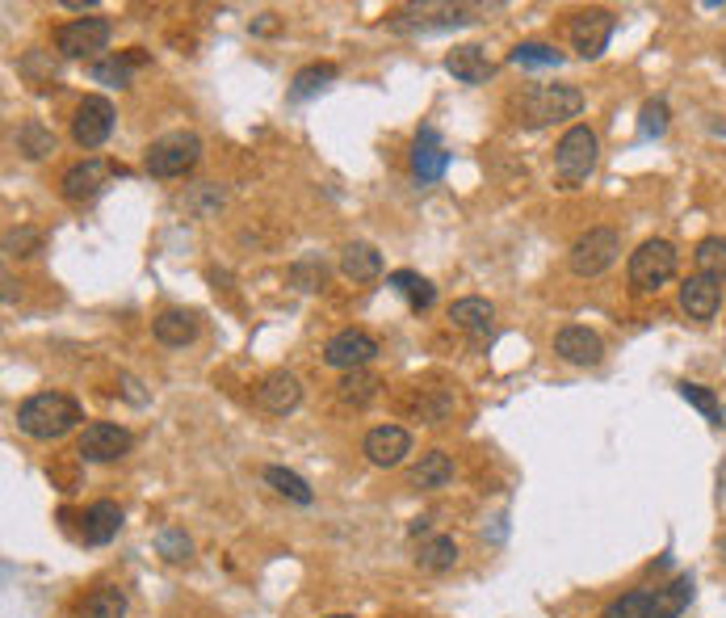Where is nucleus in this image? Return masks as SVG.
I'll return each instance as SVG.
<instances>
[{
    "mask_svg": "<svg viewBox=\"0 0 726 618\" xmlns=\"http://www.w3.org/2000/svg\"><path fill=\"white\" fill-rule=\"evenodd\" d=\"M445 67H450V76H457L462 85H483L496 67H492V60H487V51L478 43H462L454 46L450 55H445Z\"/></svg>",
    "mask_w": 726,
    "mask_h": 618,
    "instance_id": "6ab92c4d",
    "label": "nucleus"
},
{
    "mask_svg": "<svg viewBox=\"0 0 726 618\" xmlns=\"http://www.w3.org/2000/svg\"><path fill=\"white\" fill-rule=\"evenodd\" d=\"M340 400L345 405H354V408H366L378 396V387H382V379L378 375H370V370H349L345 379H340Z\"/></svg>",
    "mask_w": 726,
    "mask_h": 618,
    "instance_id": "2f4dec72",
    "label": "nucleus"
},
{
    "mask_svg": "<svg viewBox=\"0 0 726 618\" xmlns=\"http://www.w3.org/2000/svg\"><path fill=\"white\" fill-rule=\"evenodd\" d=\"M328 81H336V67L333 64H312V67H303V72L294 76L291 93L303 102V97H315L319 88H328Z\"/></svg>",
    "mask_w": 726,
    "mask_h": 618,
    "instance_id": "c9c22d12",
    "label": "nucleus"
},
{
    "mask_svg": "<svg viewBox=\"0 0 726 618\" xmlns=\"http://www.w3.org/2000/svg\"><path fill=\"white\" fill-rule=\"evenodd\" d=\"M693 265H697V274L714 277V282H726V235H706V240L693 249Z\"/></svg>",
    "mask_w": 726,
    "mask_h": 618,
    "instance_id": "c85d7f7f",
    "label": "nucleus"
},
{
    "mask_svg": "<svg viewBox=\"0 0 726 618\" xmlns=\"http://www.w3.org/2000/svg\"><path fill=\"white\" fill-rule=\"evenodd\" d=\"M97 0H63V9H76V13H84V9H93Z\"/></svg>",
    "mask_w": 726,
    "mask_h": 618,
    "instance_id": "c03bdc74",
    "label": "nucleus"
},
{
    "mask_svg": "<svg viewBox=\"0 0 726 618\" xmlns=\"http://www.w3.org/2000/svg\"><path fill=\"white\" fill-rule=\"evenodd\" d=\"M265 484H270L277 496H286V501H294V505H312L315 492L312 484L298 475V471L291 468H265Z\"/></svg>",
    "mask_w": 726,
    "mask_h": 618,
    "instance_id": "cd10ccee",
    "label": "nucleus"
},
{
    "mask_svg": "<svg viewBox=\"0 0 726 618\" xmlns=\"http://www.w3.org/2000/svg\"><path fill=\"white\" fill-rule=\"evenodd\" d=\"M676 244L672 240H646L639 244V253H630V265H625V277L634 291H660L664 282L676 277Z\"/></svg>",
    "mask_w": 726,
    "mask_h": 618,
    "instance_id": "39448f33",
    "label": "nucleus"
},
{
    "mask_svg": "<svg viewBox=\"0 0 726 618\" xmlns=\"http://www.w3.org/2000/svg\"><path fill=\"white\" fill-rule=\"evenodd\" d=\"M139 64H147V51H144V46H130V51H123V55L114 51V55L97 60V64L88 67V76H93L97 85H118V88H126Z\"/></svg>",
    "mask_w": 726,
    "mask_h": 618,
    "instance_id": "aec40b11",
    "label": "nucleus"
},
{
    "mask_svg": "<svg viewBox=\"0 0 726 618\" xmlns=\"http://www.w3.org/2000/svg\"><path fill=\"white\" fill-rule=\"evenodd\" d=\"M597 160H601V139H597V130L576 123V127L562 130L559 148H555V172H559L562 186H580L592 177L597 169Z\"/></svg>",
    "mask_w": 726,
    "mask_h": 618,
    "instance_id": "7ed1b4c3",
    "label": "nucleus"
},
{
    "mask_svg": "<svg viewBox=\"0 0 726 618\" xmlns=\"http://www.w3.org/2000/svg\"><path fill=\"white\" fill-rule=\"evenodd\" d=\"M450 480H454V459H450L445 450L420 454V463L412 468V489H420V492L441 489V484H450Z\"/></svg>",
    "mask_w": 726,
    "mask_h": 618,
    "instance_id": "393cba45",
    "label": "nucleus"
},
{
    "mask_svg": "<svg viewBox=\"0 0 726 618\" xmlns=\"http://www.w3.org/2000/svg\"><path fill=\"white\" fill-rule=\"evenodd\" d=\"M583 93L576 85H534L520 93L517 114L525 127H550V123H567L580 118Z\"/></svg>",
    "mask_w": 726,
    "mask_h": 618,
    "instance_id": "f03ea898",
    "label": "nucleus"
},
{
    "mask_svg": "<svg viewBox=\"0 0 726 618\" xmlns=\"http://www.w3.org/2000/svg\"><path fill=\"white\" fill-rule=\"evenodd\" d=\"M445 165H450L445 139H441V130L424 123V127L415 130V144H412V177L420 186H433V181L445 177Z\"/></svg>",
    "mask_w": 726,
    "mask_h": 618,
    "instance_id": "ddd939ff",
    "label": "nucleus"
},
{
    "mask_svg": "<svg viewBox=\"0 0 726 618\" xmlns=\"http://www.w3.org/2000/svg\"><path fill=\"white\" fill-rule=\"evenodd\" d=\"M651 601H655V589H630L613 597L597 618H651Z\"/></svg>",
    "mask_w": 726,
    "mask_h": 618,
    "instance_id": "72a5a7b5",
    "label": "nucleus"
},
{
    "mask_svg": "<svg viewBox=\"0 0 726 618\" xmlns=\"http://www.w3.org/2000/svg\"><path fill=\"white\" fill-rule=\"evenodd\" d=\"M156 552L165 555L168 564H186L189 555H193V543H189L186 531H177V526H165V531L156 534Z\"/></svg>",
    "mask_w": 726,
    "mask_h": 618,
    "instance_id": "e433bc0d",
    "label": "nucleus"
},
{
    "mask_svg": "<svg viewBox=\"0 0 726 618\" xmlns=\"http://www.w3.org/2000/svg\"><path fill=\"white\" fill-rule=\"evenodd\" d=\"M555 354H559L567 366H601L604 345L592 328H583V324H567V328L555 333Z\"/></svg>",
    "mask_w": 726,
    "mask_h": 618,
    "instance_id": "dca6fc26",
    "label": "nucleus"
},
{
    "mask_svg": "<svg viewBox=\"0 0 726 618\" xmlns=\"http://www.w3.org/2000/svg\"><path fill=\"white\" fill-rule=\"evenodd\" d=\"M105 181H109V165L97 160V156H88L81 165H72V169L60 177V193L67 202H88V198H97L105 190Z\"/></svg>",
    "mask_w": 726,
    "mask_h": 618,
    "instance_id": "a211bd4d",
    "label": "nucleus"
},
{
    "mask_svg": "<svg viewBox=\"0 0 726 618\" xmlns=\"http://www.w3.org/2000/svg\"><path fill=\"white\" fill-rule=\"evenodd\" d=\"M361 454L370 459L373 468H399L412 454V433L403 426H373L361 438Z\"/></svg>",
    "mask_w": 726,
    "mask_h": 618,
    "instance_id": "4468645a",
    "label": "nucleus"
},
{
    "mask_svg": "<svg viewBox=\"0 0 726 618\" xmlns=\"http://www.w3.org/2000/svg\"><path fill=\"white\" fill-rule=\"evenodd\" d=\"M618 253H622V235L613 232V228H588V232L571 244L567 265H571V274L597 277L618 261Z\"/></svg>",
    "mask_w": 726,
    "mask_h": 618,
    "instance_id": "423d86ee",
    "label": "nucleus"
},
{
    "mask_svg": "<svg viewBox=\"0 0 726 618\" xmlns=\"http://www.w3.org/2000/svg\"><path fill=\"white\" fill-rule=\"evenodd\" d=\"M151 333H156V342L168 345V349H181V345H189L198 337V316L172 307V312H160V316L151 321Z\"/></svg>",
    "mask_w": 726,
    "mask_h": 618,
    "instance_id": "4be33fe9",
    "label": "nucleus"
},
{
    "mask_svg": "<svg viewBox=\"0 0 726 618\" xmlns=\"http://www.w3.org/2000/svg\"><path fill=\"white\" fill-rule=\"evenodd\" d=\"M508 64L517 67H559L562 64V51L550 43H517L508 51Z\"/></svg>",
    "mask_w": 726,
    "mask_h": 618,
    "instance_id": "f704fd0d",
    "label": "nucleus"
},
{
    "mask_svg": "<svg viewBox=\"0 0 726 618\" xmlns=\"http://www.w3.org/2000/svg\"><path fill=\"white\" fill-rule=\"evenodd\" d=\"M681 396H685L688 405L697 408L702 417H706L709 426H723V405H718V396L702 384H681Z\"/></svg>",
    "mask_w": 726,
    "mask_h": 618,
    "instance_id": "4c0bfd02",
    "label": "nucleus"
},
{
    "mask_svg": "<svg viewBox=\"0 0 726 618\" xmlns=\"http://www.w3.org/2000/svg\"><path fill=\"white\" fill-rule=\"evenodd\" d=\"M109 130H114V106H109V97H97V93L84 97L81 106H76V118H72V144L93 151L109 139Z\"/></svg>",
    "mask_w": 726,
    "mask_h": 618,
    "instance_id": "9d476101",
    "label": "nucleus"
},
{
    "mask_svg": "<svg viewBox=\"0 0 726 618\" xmlns=\"http://www.w3.org/2000/svg\"><path fill=\"white\" fill-rule=\"evenodd\" d=\"M613 25H618V18L609 9H583V13H576V22H571V46H576V55L597 60L604 46H609V39H613Z\"/></svg>",
    "mask_w": 726,
    "mask_h": 618,
    "instance_id": "f8f14e48",
    "label": "nucleus"
},
{
    "mask_svg": "<svg viewBox=\"0 0 726 618\" xmlns=\"http://www.w3.org/2000/svg\"><path fill=\"white\" fill-rule=\"evenodd\" d=\"M415 564H420L424 573H450L457 564V543L450 534H433V538H424V543L415 547Z\"/></svg>",
    "mask_w": 726,
    "mask_h": 618,
    "instance_id": "bb28decb",
    "label": "nucleus"
},
{
    "mask_svg": "<svg viewBox=\"0 0 726 618\" xmlns=\"http://www.w3.org/2000/svg\"><path fill=\"white\" fill-rule=\"evenodd\" d=\"M252 30H256V34H273V30H277V22H273V13H265L261 22L252 25Z\"/></svg>",
    "mask_w": 726,
    "mask_h": 618,
    "instance_id": "37998d69",
    "label": "nucleus"
},
{
    "mask_svg": "<svg viewBox=\"0 0 726 618\" xmlns=\"http://www.w3.org/2000/svg\"><path fill=\"white\" fill-rule=\"evenodd\" d=\"M387 286L391 291H399V295L412 303V312H429L436 298V286L429 282V277L412 274V270H394V274H387Z\"/></svg>",
    "mask_w": 726,
    "mask_h": 618,
    "instance_id": "a878e982",
    "label": "nucleus"
},
{
    "mask_svg": "<svg viewBox=\"0 0 726 618\" xmlns=\"http://www.w3.org/2000/svg\"><path fill=\"white\" fill-rule=\"evenodd\" d=\"M109 34H114L109 18H76V22H67L55 30V51H60L63 60H84V55L105 51V46H109Z\"/></svg>",
    "mask_w": 726,
    "mask_h": 618,
    "instance_id": "0eeeda50",
    "label": "nucleus"
},
{
    "mask_svg": "<svg viewBox=\"0 0 726 618\" xmlns=\"http://www.w3.org/2000/svg\"><path fill=\"white\" fill-rule=\"evenodd\" d=\"M718 307H723V282H714L706 274H693L681 282V312H685L688 321L697 324L714 321Z\"/></svg>",
    "mask_w": 726,
    "mask_h": 618,
    "instance_id": "2eb2a0df",
    "label": "nucleus"
},
{
    "mask_svg": "<svg viewBox=\"0 0 726 618\" xmlns=\"http://www.w3.org/2000/svg\"><path fill=\"white\" fill-rule=\"evenodd\" d=\"M202 160V139L193 130H168L160 139H151L144 156V169L151 177H186Z\"/></svg>",
    "mask_w": 726,
    "mask_h": 618,
    "instance_id": "20e7f679",
    "label": "nucleus"
},
{
    "mask_svg": "<svg viewBox=\"0 0 726 618\" xmlns=\"http://www.w3.org/2000/svg\"><path fill=\"white\" fill-rule=\"evenodd\" d=\"M324 277H328L324 256H303V261H294L291 265V282L298 286V291H319V286H324Z\"/></svg>",
    "mask_w": 726,
    "mask_h": 618,
    "instance_id": "58836bf2",
    "label": "nucleus"
},
{
    "mask_svg": "<svg viewBox=\"0 0 726 618\" xmlns=\"http://www.w3.org/2000/svg\"><path fill=\"white\" fill-rule=\"evenodd\" d=\"M340 274L349 277V282H373V277L382 274V253L373 244H366V240H354L340 253Z\"/></svg>",
    "mask_w": 726,
    "mask_h": 618,
    "instance_id": "5701e85b",
    "label": "nucleus"
},
{
    "mask_svg": "<svg viewBox=\"0 0 726 618\" xmlns=\"http://www.w3.org/2000/svg\"><path fill=\"white\" fill-rule=\"evenodd\" d=\"M475 9L466 4H412V9H399L391 18V30H445V25H466Z\"/></svg>",
    "mask_w": 726,
    "mask_h": 618,
    "instance_id": "9b49d317",
    "label": "nucleus"
},
{
    "mask_svg": "<svg viewBox=\"0 0 726 618\" xmlns=\"http://www.w3.org/2000/svg\"><path fill=\"white\" fill-rule=\"evenodd\" d=\"M256 405L273 412V417H286L303 405V384L294 379L291 370H270L261 384H256Z\"/></svg>",
    "mask_w": 726,
    "mask_h": 618,
    "instance_id": "f3484780",
    "label": "nucleus"
},
{
    "mask_svg": "<svg viewBox=\"0 0 726 618\" xmlns=\"http://www.w3.org/2000/svg\"><path fill=\"white\" fill-rule=\"evenodd\" d=\"M118 384H123V391H126V400H130V405H147V396H144V391H139V384H135L130 375H123Z\"/></svg>",
    "mask_w": 726,
    "mask_h": 618,
    "instance_id": "79ce46f5",
    "label": "nucleus"
},
{
    "mask_svg": "<svg viewBox=\"0 0 726 618\" xmlns=\"http://www.w3.org/2000/svg\"><path fill=\"white\" fill-rule=\"evenodd\" d=\"M81 618H126V594L123 589H114V585L93 589V594L84 597Z\"/></svg>",
    "mask_w": 726,
    "mask_h": 618,
    "instance_id": "c756f323",
    "label": "nucleus"
},
{
    "mask_svg": "<svg viewBox=\"0 0 726 618\" xmlns=\"http://www.w3.org/2000/svg\"><path fill=\"white\" fill-rule=\"evenodd\" d=\"M123 531V510L114 505V501H93L88 510H84V543H93V547H105V543H114Z\"/></svg>",
    "mask_w": 726,
    "mask_h": 618,
    "instance_id": "412c9836",
    "label": "nucleus"
},
{
    "mask_svg": "<svg viewBox=\"0 0 726 618\" xmlns=\"http://www.w3.org/2000/svg\"><path fill=\"white\" fill-rule=\"evenodd\" d=\"M373 358H378V342H373L370 333H361V328H340L324 345V363L345 370V375L349 370H366Z\"/></svg>",
    "mask_w": 726,
    "mask_h": 618,
    "instance_id": "1a4fd4ad",
    "label": "nucleus"
},
{
    "mask_svg": "<svg viewBox=\"0 0 726 618\" xmlns=\"http://www.w3.org/2000/svg\"><path fill=\"white\" fill-rule=\"evenodd\" d=\"M18 72H21V81H30L34 88H46L60 76V64L51 60V51H39V46H34V51H25L18 60Z\"/></svg>",
    "mask_w": 726,
    "mask_h": 618,
    "instance_id": "7c9ffc66",
    "label": "nucleus"
},
{
    "mask_svg": "<svg viewBox=\"0 0 726 618\" xmlns=\"http://www.w3.org/2000/svg\"><path fill=\"white\" fill-rule=\"evenodd\" d=\"M130 447H135L130 429L114 426V421H93L76 438V454H81L84 463H114V459L130 454Z\"/></svg>",
    "mask_w": 726,
    "mask_h": 618,
    "instance_id": "6e6552de",
    "label": "nucleus"
},
{
    "mask_svg": "<svg viewBox=\"0 0 726 618\" xmlns=\"http://www.w3.org/2000/svg\"><path fill=\"white\" fill-rule=\"evenodd\" d=\"M324 618H354V615H324Z\"/></svg>",
    "mask_w": 726,
    "mask_h": 618,
    "instance_id": "a18cd8bd",
    "label": "nucleus"
},
{
    "mask_svg": "<svg viewBox=\"0 0 726 618\" xmlns=\"http://www.w3.org/2000/svg\"><path fill=\"white\" fill-rule=\"evenodd\" d=\"M42 249V232H34V228H18V232L4 235V253L9 256H30Z\"/></svg>",
    "mask_w": 726,
    "mask_h": 618,
    "instance_id": "a19ab883",
    "label": "nucleus"
},
{
    "mask_svg": "<svg viewBox=\"0 0 726 618\" xmlns=\"http://www.w3.org/2000/svg\"><path fill=\"white\" fill-rule=\"evenodd\" d=\"M81 426V405L63 391H34L18 405V429L25 438H39V442H55L67 429Z\"/></svg>",
    "mask_w": 726,
    "mask_h": 618,
    "instance_id": "f257e3e1",
    "label": "nucleus"
},
{
    "mask_svg": "<svg viewBox=\"0 0 726 618\" xmlns=\"http://www.w3.org/2000/svg\"><path fill=\"white\" fill-rule=\"evenodd\" d=\"M667 118H672V114H667V102H646L643 118H639V135H643V139H660L667 130Z\"/></svg>",
    "mask_w": 726,
    "mask_h": 618,
    "instance_id": "ea45409f",
    "label": "nucleus"
},
{
    "mask_svg": "<svg viewBox=\"0 0 726 618\" xmlns=\"http://www.w3.org/2000/svg\"><path fill=\"white\" fill-rule=\"evenodd\" d=\"M450 321H454V328H462V333L483 337V333L492 328V321H496V307H492L487 298L466 295V298H457L454 307H450Z\"/></svg>",
    "mask_w": 726,
    "mask_h": 618,
    "instance_id": "b1692460",
    "label": "nucleus"
},
{
    "mask_svg": "<svg viewBox=\"0 0 726 618\" xmlns=\"http://www.w3.org/2000/svg\"><path fill=\"white\" fill-rule=\"evenodd\" d=\"M18 151L25 160H42V156L55 151V135L42 127L39 118H30V123H21L18 127Z\"/></svg>",
    "mask_w": 726,
    "mask_h": 618,
    "instance_id": "473e14b6",
    "label": "nucleus"
}]
</instances>
